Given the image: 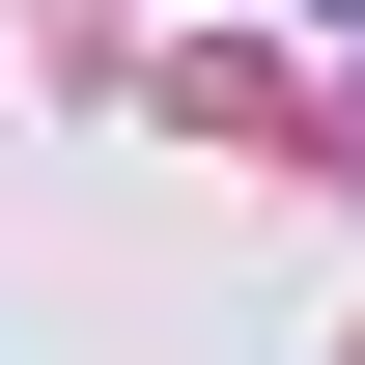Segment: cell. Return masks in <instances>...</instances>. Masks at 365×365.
<instances>
[{"label": "cell", "mask_w": 365, "mask_h": 365, "mask_svg": "<svg viewBox=\"0 0 365 365\" xmlns=\"http://www.w3.org/2000/svg\"><path fill=\"white\" fill-rule=\"evenodd\" d=\"M309 29H365V0H309Z\"/></svg>", "instance_id": "cell-1"}]
</instances>
